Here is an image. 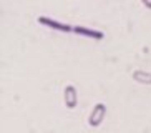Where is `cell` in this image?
Instances as JSON below:
<instances>
[{"label":"cell","mask_w":151,"mask_h":133,"mask_svg":"<svg viewBox=\"0 0 151 133\" xmlns=\"http://www.w3.org/2000/svg\"><path fill=\"white\" fill-rule=\"evenodd\" d=\"M131 77H133V80L136 82V83H141V85H151V72L134 70Z\"/></svg>","instance_id":"5b68a950"},{"label":"cell","mask_w":151,"mask_h":133,"mask_svg":"<svg viewBox=\"0 0 151 133\" xmlns=\"http://www.w3.org/2000/svg\"><path fill=\"white\" fill-rule=\"evenodd\" d=\"M63 102H65V106L68 110H73L78 105V93H76V88L73 85H67L65 90H63Z\"/></svg>","instance_id":"7a4b0ae2"},{"label":"cell","mask_w":151,"mask_h":133,"mask_svg":"<svg viewBox=\"0 0 151 133\" xmlns=\"http://www.w3.org/2000/svg\"><path fill=\"white\" fill-rule=\"evenodd\" d=\"M38 23L48 27V28H53V30H60V32H73V27L67 25V23H62V22H57L53 18H48V17H38Z\"/></svg>","instance_id":"3957f363"},{"label":"cell","mask_w":151,"mask_h":133,"mask_svg":"<svg viewBox=\"0 0 151 133\" xmlns=\"http://www.w3.org/2000/svg\"><path fill=\"white\" fill-rule=\"evenodd\" d=\"M143 5H145L146 9H151V2H146V0H145V2H143Z\"/></svg>","instance_id":"8992f818"},{"label":"cell","mask_w":151,"mask_h":133,"mask_svg":"<svg viewBox=\"0 0 151 133\" xmlns=\"http://www.w3.org/2000/svg\"><path fill=\"white\" fill-rule=\"evenodd\" d=\"M73 32L78 33V35H85V37H90V38H95V40H101L103 38V32L91 30V28H88V27L75 25V27H73Z\"/></svg>","instance_id":"277c9868"},{"label":"cell","mask_w":151,"mask_h":133,"mask_svg":"<svg viewBox=\"0 0 151 133\" xmlns=\"http://www.w3.org/2000/svg\"><path fill=\"white\" fill-rule=\"evenodd\" d=\"M105 116H106V105H105V103H96V105L93 106L91 113H90V116H88V125L93 126V128L95 126H100V125L103 123Z\"/></svg>","instance_id":"6da1fadb"}]
</instances>
